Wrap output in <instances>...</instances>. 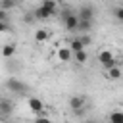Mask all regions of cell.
Wrapping results in <instances>:
<instances>
[{
	"mask_svg": "<svg viewBox=\"0 0 123 123\" xmlns=\"http://www.w3.org/2000/svg\"><path fill=\"white\" fill-rule=\"evenodd\" d=\"M98 62H100V65H102L106 71L111 69V67H115V65H119V60H115L110 50H102V52L98 54Z\"/></svg>",
	"mask_w": 123,
	"mask_h": 123,
	"instance_id": "6da1fadb",
	"label": "cell"
},
{
	"mask_svg": "<svg viewBox=\"0 0 123 123\" xmlns=\"http://www.w3.org/2000/svg\"><path fill=\"white\" fill-rule=\"evenodd\" d=\"M62 19H63V27L67 31H77L79 27V15L73 13V12H63L62 13Z\"/></svg>",
	"mask_w": 123,
	"mask_h": 123,
	"instance_id": "7a4b0ae2",
	"label": "cell"
},
{
	"mask_svg": "<svg viewBox=\"0 0 123 123\" xmlns=\"http://www.w3.org/2000/svg\"><path fill=\"white\" fill-rule=\"evenodd\" d=\"M6 86H8L12 92H15V94H25V92H27V85L21 83V81L15 79V77L8 79V81H6Z\"/></svg>",
	"mask_w": 123,
	"mask_h": 123,
	"instance_id": "3957f363",
	"label": "cell"
},
{
	"mask_svg": "<svg viewBox=\"0 0 123 123\" xmlns=\"http://www.w3.org/2000/svg\"><path fill=\"white\" fill-rule=\"evenodd\" d=\"M27 104H29V108H31L35 113H40V117H46V115H44V104H42V100H40V98L31 96V98L27 100Z\"/></svg>",
	"mask_w": 123,
	"mask_h": 123,
	"instance_id": "277c9868",
	"label": "cell"
},
{
	"mask_svg": "<svg viewBox=\"0 0 123 123\" xmlns=\"http://www.w3.org/2000/svg\"><path fill=\"white\" fill-rule=\"evenodd\" d=\"M77 15H79V19H83V21H92V17H94V8H92V6H83V8H79Z\"/></svg>",
	"mask_w": 123,
	"mask_h": 123,
	"instance_id": "5b68a950",
	"label": "cell"
},
{
	"mask_svg": "<svg viewBox=\"0 0 123 123\" xmlns=\"http://www.w3.org/2000/svg\"><path fill=\"white\" fill-rule=\"evenodd\" d=\"M83 106H85V96H73L69 100V108L75 111V113H81L83 111Z\"/></svg>",
	"mask_w": 123,
	"mask_h": 123,
	"instance_id": "8992f818",
	"label": "cell"
},
{
	"mask_svg": "<svg viewBox=\"0 0 123 123\" xmlns=\"http://www.w3.org/2000/svg\"><path fill=\"white\" fill-rule=\"evenodd\" d=\"M71 58H73V52H71L69 46L58 48V60H60V62H71Z\"/></svg>",
	"mask_w": 123,
	"mask_h": 123,
	"instance_id": "52a82bcc",
	"label": "cell"
},
{
	"mask_svg": "<svg viewBox=\"0 0 123 123\" xmlns=\"http://www.w3.org/2000/svg\"><path fill=\"white\" fill-rule=\"evenodd\" d=\"M106 77H108L110 81H117V79H121V77H123V71H121V67H119V65H115V67H111V69H108V71H106Z\"/></svg>",
	"mask_w": 123,
	"mask_h": 123,
	"instance_id": "ba28073f",
	"label": "cell"
},
{
	"mask_svg": "<svg viewBox=\"0 0 123 123\" xmlns=\"http://www.w3.org/2000/svg\"><path fill=\"white\" fill-rule=\"evenodd\" d=\"M50 38V31L48 29H37V33H35V40L37 42H46Z\"/></svg>",
	"mask_w": 123,
	"mask_h": 123,
	"instance_id": "9c48e42d",
	"label": "cell"
},
{
	"mask_svg": "<svg viewBox=\"0 0 123 123\" xmlns=\"http://www.w3.org/2000/svg\"><path fill=\"white\" fill-rule=\"evenodd\" d=\"M69 48H71V52H73V54H77V52H83V50H85V44H83V42H81V38L77 37V38H73V40L69 42Z\"/></svg>",
	"mask_w": 123,
	"mask_h": 123,
	"instance_id": "30bf717a",
	"label": "cell"
},
{
	"mask_svg": "<svg viewBox=\"0 0 123 123\" xmlns=\"http://www.w3.org/2000/svg\"><path fill=\"white\" fill-rule=\"evenodd\" d=\"M33 15H35L37 19H46V17H50L52 13H50V12L46 10V8H42V6H38V8H37V10L33 12Z\"/></svg>",
	"mask_w": 123,
	"mask_h": 123,
	"instance_id": "8fae6325",
	"label": "cell"
},
{
	"mask_svg": "<svg viewBox=\"0 0 123 123\" xmlns=\"http://www.w3.org/2000/svg\"><path fill=\"white\" fill-rule=\"evenodd\" d=\"M0 111H2L4 115H8V113L12 111V102H10L8 98H2V100H0Z\"/></svg>",
	"mask_w": 123,
	"mask_h": 123,
	"instance_id": "7c38bea8",
	"label": "cell"
},
{
	"mask_svg": "<svg viewBox=\"0 0 123 123\" xmlns=\"http://www.w3.org/2000/svg\"><path fill=\"white\" fill-rule=\"evenodd\" d=\"M15 54V44H6L4 48H2V56L8 60V58H12Z\"/></svg>",
	"mask_w": 123,
	"mask_h": 123,
	"instance_id": "4fadbf2b",
	"label": "cell"
},
{
	"mask_svg": "<svg viewBox=\"0 0 123 123\" xmlns=\"http://www.w3.org/2000/svg\"><path fill=\"white\" fill-rule=\"evenodd\" d=\"M110 123H123V111H121V110L111 111V113H110Z\"/></svg>",
	"mask_w": 123,
	"mask_h": 123,
	"instance_id": "5bb4252c",
	"label": "cell"
},
{
	"mask_svg": "<svg viewBox=\"0 0 123 123\" xmlns=\"http://www.w3.org/2000/svg\"><path fill=\"white\" fill-rule=\"evenodd\" d=\"M90 27H92V21H83V19H79V27H77V31H81V33H88Z\"/></svg>",
	"mask_w": 123,
	"mask_h": 123,
	"instance_id": "9a60e30c",
	"label": "cell"
},
{
	"mask_svg": "<svg viewBox=\"0 0 123 123\" xmlns=\"http://www.w3.org/2000/svg\"><path fill=\"white\" fill-rule=\"evenodd\" d=\"M40 6H42V8H46V10L50 12V13H54V12L58 10V4H56V2H52V0H44V2L40 4Z\"/></svg>",
	"mask_w": 123,
	"mask_h": 123,
	"instance_id": "2e32d148",
	"label": "cell"
},
{
	"mask_svg": "<svg viewBox=\"0 0 123 123\" xmlns=\"http://www.w3.org/2000/svg\"><path fill=\"white\" fill-rule=\"evenodd\" d=\"M73 60L77 62V63H85L86 60H88V54L83 50V52H77V54H73Z\"/></svg>",
	"mask_w": 123,
	"mask_h": 123,
	"instance_id": "e0dca14e",
	"label": "cell"
},
{
	"mask_svg": "<svg viewBox=\"0 0 123 123\" xmlns=\"http://www.w3.org/2000/svg\"><path fill=\"white\" fill-rule=\"evenodd\" d=\"M13 6H15V4H13L12 0H2V2H0V10H2V12H6L8 8H13Z\"/></svg>",
	"mask_w": 123,
	"mask_h": 123,
	"instance_id": "ac0fdd59",
	"label": "cell"
},
{
	"mask_svg": "<svg viewBox=\"0 0 123 123\" xmlns=\"http://www.w3.org/2000/svg\"><path fill=\"white\" fill-rule=\"evenodd\" d=\"M113 13H115V19H117V21H123V6L115 8V12H113Z\"/></svg>",
	"mask_w": 123,
	"mask_h": 123,
	"instance_id": "d6986e66",
	"label": "cell"
},
{
	"mask_svg": "<svg viewBox=\"0 0 123 123\" xmlns=\"http://www.w3.org/2000/svg\"><path fill=\"white\" fill-rule=\"evenodd\" d=\"M79 38H81V42H83L85 46H88V44H90V37H88V35H81Z\"/></svg>",
	"mask_w": 123,
	"mask_h": 123,
	"instance_id": "ffe728a7",
	"label": "cell"
},
{
	"mask_svg": "<svg viewBox=\"0 0 123 123\" xmlns=\"http://www.w3.org/2000/svg\"><path fill=\"white\" fill-rule=\"evenodd\" d=\"M33 123H52V119L50 117H37Z\"/></svg>",
	"mask_w": 123,
	"mask_h": 123,
	"instance_id": "44dd1931",
	"label": "cell"
},
{
	"mask_svg": "<svg viewBox=\"0 0 123 123\" xmlns=\"http://www.w3.org/2000/svg\"><path fill=\"white\" fill-rule=\"evenodd\" d=\"M0 31H8V21H0Z\"/></svg>",
	"mask_w": 123,
	"mask_h": 123,
	"instance_id": "7402d4cb",
	"label": "cell"
},
{
	"mask_svg": "<svg viewBox=\"0 0 123 123\" xmlns=\"http://www.w3.org/2000/svg\"><path fill=\"white\" fill-rule=\"evenodd\" d=\"M86 123H96V121H86Z\"/></svg>",
	"mask_w": 123,
	"mask_h": 123,
	"instance_id": "603a6c76",
	"label": "cell"
}]
</instances>
